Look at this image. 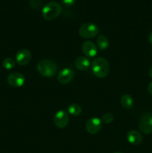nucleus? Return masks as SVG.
Listing matches in <instances>:
<instances>
[{"mask_svg":"<svg viewBox=\"0 0 152 153\" xmlns=\"http://www.w3.org/2000/svg\"><path fill=\"white\" fill-rule=\"evenodd\" d=\"M121 105L126 109H131L134 105V100L129 94H124L120 100Z\"/></svg>","mask_w":152,"mask_h":153,"instance_id":"14","label":"nucleus"},{"mask_svg":"<svg viewBox=\"0 0 152 153\" xmlns=\"http://www.w3.org/2000/svg\"><path fill=\"white\" fill-rule=\"evenodd\" d=\"M37 69L38 73L43 77L51 78L55 76L58 71V67L54 61L48 59L41 60L37 64Z\"/></svg>","mask_w":152,"mask_h":153,"instance_id":"2","label":"nucleus"},{"mask_svg":"<svg viewBox=\"0 0 152 153\" xmlns=\"http://www.w3.org/2000/svg\"><path fill=\"white\" fill-rule=\"evenodd\" d=\"M148 74H149V76H150L151 78H152V66H151V68L149 69Z\"/></svg>","mask_w":152,"mask_h":153,"instance_id":"22","label":"nucleus"},{"mask_svg":"<svg viewBox=\"0 0 152 153\" xmlns=\"http://www.w3.org/2000/svg\"><path fill=\"white\" fill-rule=\"evenodd\" d=\"M31 53L26 49H22L18 51L16 55V61L19 65L25 66L31 61Z\"/></svg>","mask_w":152,"mask_h":153,"instance_id":"10","label":"nucleus"},{"mask_svg":"<svg viewBox=\"0 0 152 153\" xmlns=\"http://www.w3.org/2000/svg\"><path fill=\"white\" fill-rule=\"evenodd\" d=\"M75 73L72 69L69 68H64L61 70L58 73V82L63 85L69 83L74 79Z\"/></svg>","mask_w":152,"mask_h":153,"instance_id":"9","label":"nucleus"},{"mask_svg":"<svg viewBox=\"0 0 152 153\" xmlns=\"http://www.w3.org/2000/svg\"><path fill=\"white\" fill-rule=\"evenodd\" d=\"M97 47L101 50L107 49L109 46V40L104 34H100L97 39Z\"/></svg>","mask_w":152,"mask_h":153,"instance_id":"15","label":"nucleus"},{"mask_svg":"<svg viewBox=\"0 0 152 153\" xmlns=\"http://www.w3.org/2000/svg\"><path fill=\"white\" fill-rule=\"evenodd\" d=\"M63 7L56 1H50L43 7L42 10L43 17L46 20H54L61 13Z\"/></svg>","mask_w":152,"mask_h":153,"instance_id":"3","label":"nucleus"},{"mask_svg":"<svg viewBox=\"0 0 152 153\" xmlns=\"http://www.w3.org/2000/svg\"><path fill=\"white\" fill-rule=\"evenodd\" d=\"M3 67L6 70H12L15 67L16 61L11 58H7L3 61Z\"/></svg>","mask_w":152,"mask_h":153,"instance_id":"17","label":"nucleus"},{"mask_svg":"<svg viewBox=\"0 0 152 153\" xmlns=\"http://www.w3.org/2000/svg\"><path fill=\"white\" fill-rule=\"evenodd\" d=\"M148 40H149V42H150L151 44H152V31L150 33V34H149Z\"/></svg>","mask_w":152,"mask_h":153,"instance_id":"21","label":"nucleus"},{"mask_svg":"<svg viewBox=\"0 0 152 153\" xmlns=\"http://www.w3.org/2000/svg\"><path fill=\"white\" fill-rule=\"evenodd\" d=\"M76 1L77 0H61V2L66 7H70V6H72L76 2Z\"/></svg>","mask_w":152,"mask_h":153,"instance_id":"19","label":"nucleus"},{"mask_svg":"<svg viewBox=\"0 0 152 153\" xmlns=\"http://www.w3.org/2000/svg\"><path fill=\"white\" fill-rule=\"evenodd\" d=\"M69 122V117L65 111L60 110L56 112L54 116V123L58 128H64Z\"/></svg>","mask_w":152,"mask_h":153,"instance_id":"6","label":"nucleus"},{"mask_svg":"<svg viewBox=\"0 0 152 153\" xmlns=\"http://www.w3.org/2000/svg\"><path fill=\"white\" fill-rule=\"evenodd\" d=\"M127 140L131 144L139 145L142 142V136L141 133L136 130H131L127 134Z\"/></svg>","mask_w":152,"mask_h":153,"instance_id":"12","label":"nucleus"},{"mask_svg":"<svg viewBox=\"0 0 152 153\" xmlns=\"http://www.w3.org/2000/svg\"><path fill=\"white\" fill-rule=\"evenodd\" d=\"M92 71L94 76L99 79H104L110 72V64L102 57L96 58L92 63Z\"/></svg>","mask_w":152,"mask_h":153,"instance_id":"1","label":"nucleus"},{"mask_svg":"<svg viewBox=\"0 0 152 153\" xmlns=\"http://www.w3.org/2000/svg\"><path fill=\"white\" fill-rule=\"evenodd\" d=\"M75 65L76 68L80 71H84L89 69V66H90V61L87 58L83 56L77 57L75 62Z\"/></svg>","mask_w":152,"mask_h":153,"instance_id":"13","label":"nucleus"},{"mask_svg":"<svg viewBox=\"0 0 152 153\" xmlns=\"http://www.w3.org/2000/svg\"><path fill=\"white\" fill-rule=\"evenodd\" d=\"M7 82L13 88H20L25 84V79L22 73H12L7 76Z\"/></svg>","mask_w":152,"mask_h":153,"instance_id":"8","label":"nucleus"},{"mask_svg":"<svg viewBox=\"0 0 152 153\" xmlns=\"http://www.w3.org/2000/svg\"><path fill=\"white\" fill-rule=\"evenodd\" d=\"M81 50L86 56L93 58L97 55L98 49L95 43L92 41L83 42L81 46Z\"/></svg>","mask_w":152,"mask_h":153,"instance_id":"11","label":"nucleus"},{"mask_svg":"<svg viewBox=\"0 0 152 153\" xmlns=\"http://www.w3.org/2000/svg\"><path fill=\"white\" fill-rule=\"evenodd\" d=\"M139 128L144 134H149L152 132V114L146 113L142 116Z\"/></svg>","mask_w":152,"mask_h":153,"instance_id":"5","label":"nucleus"},{"mask_svg":"<svg viewBox=\"0 0 152 153\" xmlns=\"http://www.w3.org/2000/svg\"><path fill=\"white\" fill-rule=\"evenodd\" d=\"M148 92L152 95V82H151L148 85Z\"/></svg>","mask_w":152,"mask_h":153,"instance_id":"20","label":"nucleus"},{"mask_svg":"<svg viewBox=\"0 0 152 153\" xmlns=\"http://www.w3.org/2000/svg\"><path fill=\"white\" fill-rule=\"evenodd\" d=\"M98 32H99V28L98 25L92 22L83 24L79 28V35L84 39L93 38L98 35Z\"/></svg>","mask_w":152,"mask_h":153,"instance_id":"4","label":"nucleus"},{"mask_svg":"<svg viewBox=\"0 0 152 153\" xmlns=\"http://www.w3.org/2000/svg\"><path fill=\"white\" fill-rule=\"evenodd\" d=\"M102 126L101 120L98 117H92L88 120L86 123V130L91 134H95L99 132Z\"/></svg>","mask_w":152,"mask_h":153,"instance_id":"7","label":"nucleus"},{"mask_svg":"<svg viewBox=\"0 0 152 153\" xmlns=\"http://www.w3.org/2000/svg\"><path fill=\"white\" fill-rule=\"evenodd\" d=\"M67 111H68L69 114L75 117L78 116V115L81 114L82 108L80 107V105L76 104V103H72V104L69 105L67 107Z\"/></svg>","mask_w":152,"mask_h":153,"instance_id":"16","label":"nucleus"},{"mask_svg":"<svg viewBox=\"0 0 152 153\" xmlns=\"http://www.w3.org/2000/svg\"><path fill=\"white\" fill-rule=\"evenodd\" d=\"M113 153H122V152H113Z\"/></svg>","mask_w":152,"mask_h":153,"instance_id":"23","label":"nucleus"},{"mask_svg":"<svg viewBox=\"0 0 152 153\" xmlns=\"http://www.w3.org/2000/svg\"><path fill=\"white\" fill-rule=\"evenodd\" d=\"M114 120V116L111 113H105L101 117V122L104 123H110Z\"/></svg>","mask_w":152,"mask_h":153,"instance_id":"18","label":"nucleus"}]
</instances>
